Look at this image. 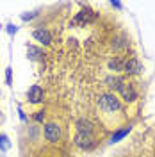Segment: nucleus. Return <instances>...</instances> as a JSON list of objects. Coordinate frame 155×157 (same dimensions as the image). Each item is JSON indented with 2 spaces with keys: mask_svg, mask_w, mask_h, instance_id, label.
Segmentation results:
<instances>
[{
  "mask_svg": "<svg viewBox=\"0 0 155 157\" xmlns=\"http://www.w3.org/2000/svg\"><path fill=\"white\" fill-rule=\"evenodd\" d=\"M98 105L104 113H114L121 109V102L114 93H104L98 97Z\"/></svg>",
  "mask_w": 155,
  "mask_h": 157,
  "instance_id": "obj_1",
  "label": "nucleus"
},
{
  "mask_svg": "<svg viewBox=\"0 0 155 157\" xmlns=\"http://www.w3.org/2000/svg\"><path fill=\"white\" fill-rule=\"evenodd\" d=\"M73 143H75V147H78L80 150H93V148L96 147L95 136H93V134H82V132H77V134H75Z\"/></svg>",
  "mask_w": 155,
  "mask_h": 157,
  "instance_id": "obj_2",
  "label": "nucleus"
},
{
  "mask_svg": "<svg viewBox=\"0 0 155 157\" xmlns=\"http://www.w3.org/2000/svg\"><path fill=\"white\" fill-rule=\"evenodd\" d=\"M43 136L45 139L48 141V143H57L61 136H62V128L59 127L57 123H54V121H50L45 125V130H43Z\"/></svg>",
  "mask_w": 155,
  "mask_h": 157,
  "instance_id": "obj_3",
  "label": "nucleus"
},
{
  "mask_svg": "<svg viewBox=\"0 0 155 157\" xmlns=\"http://www.w3.org/2000/svg\"><path fill=\"white\" fill-rule=\"evenodd\" d=\"M123 71H125L127 75H141L143 71H145V66H143V63L136 57H130V59H125V63H123Z\"/></svg>",
  "mask_w": 155,
  "mask_h": 157,
  "instance_id": "obj_4",
  "label": "nucleus"
},
{
  "mask_svg": "<svg viewBox=\"0 0 155 157\" xmlns=\"http://www.w3.org/2000/svg\"><path fill=\"white\" fill-rule=\"evenodd\" d=\"M96 18H98V13H95V11L89 9V7H86V9H82V11L77 14V16L73 18L71 25H86V23L95 21Z\"/></svg>",
  "mask_w": 155,
  "mask_h": 157,
  "instance_id": "obj_5",
  "label": "nucleus"
},
{
  "mask_svg": "<svg viewBox=\"0 0 155 157\" xmlns=\"http://www.w3.org/2000/svg\"><path fill=\"white\" fill-rule=\"evenodd\" d=\"M43 100H45V91H43V88H39L38 84L30 86L29 91H27V102L29 104H41Z\"/></svg>",
  "mask_w": 155,
  "mask_h": 157,
  "instance_id": "obj_6",
  "label": "nucleus"
},
{
  "mask_svg": "<svg viewBox=\"0 0 155 157\" xmlns=\"http://www.w3.org/2000/svg\"><path fill=\"white\" fill-rule=\"evenodd\" d=\"M119 95H121V98L125 100L127 104H134L137 100V97H139V95H137V89L134 88V84H130V82H128V84L125 82V86L121 88Z\"/></svg>",
  "mask_w": 155,
  "mask_h": 157,
  "instance_id": "obj_7",
  "label": "nucleus"
},
{
  "mask_svg": "<svg viewBox=\"0 0 155 157\" xmlns=\"http://www.w3.org/2000/svg\"><path fill=\"white\" fill-rule=\"evenodd\" d=\"M105 84L109 86V89L111 91H121V88L125 86V78L119 77V75H109V77L105 78Z\"/></svg>",
  "mask_w": 155,
  "mask_h": 157,
  "instance_id": "obj_8",
  "label": "nucleus"
},
{
  "mask_svg": "<svg viewBox=\"0 0 155 157\" xmlns=\"http://www.w3.org/2000/svg\"><path fill=\"white\" fill-rule=\"evenodd\" d=\"M32 38L36 39L38 43H41V45H50L52 43V34H50V30L47 29H36L34 32H32Z\"/></svg>",
  "mask_w": 155,
  "mask_h": 157,
  "instance_id": "obj_9",
  "label": "nucleus"
},
{
  "mask_svg": "<svg viewBox=\"0 0 155 157\" xmlns=\"http://www.w3.org/2000/svg\"><path fill=\"white\" fill-rule=\"evenodd\" d=\"M75 127H77V132H82V134H93V123H91L89 120H86V118L77 120Z\"/></svg>",
  "mask_w": 155,
  "mask_h": 157,
  "instance_id": "obj_10",
  "label": "nucleus"
},
{
  "mask_svg": "<svg viewBox=\"0 0 155 157\" xmlns=\"http://www.w3.org/2000/svg\"><path fill=\"white\" fill-rule=\"evenodd\" d=\"M27 56H29L30 61H41L43 59V50L39 48V47H34V45H29L27 47Z\"/></svg>",
  "mask_w": 155,
  "mask_h": 157,
  "instance_id": "obj_11",
  "label": "nucleus"
},
{
  "mask_svg": "<svg viewBox=\"0 0 155 157\" xmlns=\"http://www.w3.org/2000/svg\"><path fill=\"white\" fill-rule=\"evenodd\" d=\"M123 63H125V59H121V57H112V59H109V63H107V68L112 70V71H123Z\"/></svg>",
  "mask_w": 155,
  "mask_h": 157,
  "instance_id": "obj_12",
  "label": "nucleus"
},
{
  "mask_svg": "<svg viewBox=\"0 0 155 157\" xmlns=\"http://www.w3.org/2000/svg\"><path fill=\"white\" fill-rule=\"evenodd\" d=\"M130 130H132V127H130V125H127V127L119 128L118 132H114V134L111 136V141H109V143H118V141H121L125 136H128V132H130Z\"/></svg>",
  "mask_w": 155,
  "mask_h": 157,
  "instance_id": "obj_13",
  "label": "nucleus"
},
{
  "mask_svg": "<svg viewBox=\"0 0 155 157\" xmlns=\"http://www.w3.org/2000/svg\"><path fill=\"white\" fill-rule=\"evenodd\" d=\"M128 45H130V41H128L127 38H123V36L112 39V48L114 50H123V48H127Z\"/></svg>",
  "mask_w": 155,
  "mask_h": 157,
  "instance_id": "obj_14",
  "label": "nucleus"
},
{
  "mask_svg": "<svg viewBox=\"0 0 155 157\" xmlns=\"http://www.w3.org/2000/svg\"><path fill=\"white\" fill-rule=\"evenodd\" d=\"M9 148H11L9 137L6 136V134H0V150H2V152H7Z\"/></svg>",
  "mask_w": 155,
  "mask_h": 157,
  "instance_id": "obj_15",
  "label": "nucleus"
},
{
  "mask_svg": "<svg viewBox=\"0 0 155 157\" xmlns=\"http://www.w3.org/2000/svg\"><path fill=\"white\" fill-rule=\"evenodd\" d=\"M11 82H13V68H6V84H9L11 86Z\"/></svg>",
  "mask_w": 155,
  "mask_h": 157,
  "instance_id": "obj_16",
  "label": "nucleus"
},
{
  "mask_svg": "<svg viewBox=\"0 0 155 157\" xmlns=\"http://www.w3.org/2000/svg\"><path fill=\"white\" fill-rule=\"evenodd\" d=\"M43 120H45V111H36V114H34V121L41 123Z\"/></svg>",
  "mask_w": 155,
  "mask_h": 157,
  "instance_id": "obj_17",
  "label": "nucleus"
},
{
  "mask_svg": "<svg viewBox=\"0 0 155 157\" xmlns=\"http://www.w3.org/2000/svg\"><path fill=\"white\" fill-rule=\"evenodd\" d=\"M34 16H38V11H32V13H25V14H21V20L27 21V20H32Z\"/></svg>",
  "mask_w": 155,
  "mask_h": 157,
  "instance_id": "obj_18",
  "label": "nucleus"
},
{
  "mask_svg": "<svg viewBox=\"0 0 155 157\" xmlns=\"http://www.w3.org/2000/svg\"><path fill=\"white\" fill-rule=\"evenodd\" d=\"M16 32H18V27H16V25H13V23H11V25H7V34H11V36H13V34H16Z\"/></svg>",
  "mask_w": 155,
  "mask_h": 157,
  "instance_id": "obj_19",
  "label": "nucleus"
},
{
  "mask_svg": "<svg viewBox=\"0 0 155 157\" xmlns=\"http://www.w3.org/2000/svg\"><path fill=\"white\" fill-rule=\"evenodd\" d=\"M111 6H112V7H116V9H123L121 2H111Z\"/></svg>",
  "mask_w": 155,
  "mask_h": 157,
  "instance_id": "obj_20",
  "label": "nucleus"
},
{
  "mask_svg": "<svg viewBox=\"0 0 155 157\" xmlns=\"http://www.w3.org/2000/svg\"><path fill=\"white\" fill-rule=\"evenodd\" d=\"M18 113H20V120H21V121H27V116H25V113H23L21 109H20Z\"/></svg>",
  "mask_w": 155,
  "mask_h": 157,
  "instance_id": "obj_21",
  "label": "nucleus"
}]
</instances>
